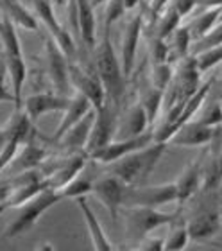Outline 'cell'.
Here are the masks:
<instances>
[{"label":"cell","mask_w":222,"mask_h":251,"mask_svg":"<svg viewBox=\"0 0 222 251\" xmlns=\"http://www.w3.org/2000/svg\"><path fill=\"white\" fill-rule=\"evenodd\" d=\"M212 142H215V144L222 149V124L217 126V133H215V136H213Z\"/></svg>","instance_id":"obj_45"},{"label":"cell","mask_w":222,"mask_h":251,"mask_svg":"<svg viewBox=\"0 0 222 251\" xmlns=\"http://www.w3.org/2000/svg\"><path fill=\"white\" fill-rule=\"evenodd\" d=\"M9 192H11V183H9V181H5V183L0 185V204L7 201V198H9Z\"/></svg>","instance_id":"obj_44"},{"label":"cell","mask_w":222,"mask_h":251,"mask_svg":"<svg viewBox=\"0 0 222 251\" xmlns=\"http://www.w3.org/2000/svg\"><path fill=\"white\" fill-rule=\"evenodd\" d=\"M70 83L79 94L88 97V100L93 104L95 110H99L108 99L104 84L100 81V77H99L95 67L90 70V68H83L70 61Z\"/></svg>","instance_id":"obj_12"},{"label":"cell","mask_w":222,"mask_h":251,"mask_svg":"<svg viewBox=\"0 0 222 251\" xmlns=\"http://www.w3.org/2000/svg\"><path fill=\"white\" fill-rule=\"evenodd\" d=\"M7 142H9V129H7V126H4V127H0V152L5 149Z\"/></svg>","instance_id":"obj_43"},{"label":"cell","mask_w":222,"mask_h":251,"mask_svg":"<svg viewBox=\"0 0 222 251\" xmlns=\"http://www.w3.org/2000/svg\"><path fill=\"white\" fill-rule=\"evenodd\" d=\"M202 160H204V154L199 158H196L194 162H190L186 165L181 174L176 179V187H177V204L179 208L185 203H188L190 199H194L197 196V192L201 190L202 187Z\"/></svg>","instance_id":"obj_17"},{"label":"cell","mask_w":222,"mask_h":251,"mask_svg":"<svg viewBox=\"0 0 222 251\" xmlns=\"http://www.w3.org/2000/svg\"><path fill=\"white\" fill-rule=\"evenodd\" d=\"M93 122H95V110H92L84 119H81L77 124L72 126V127L57 140L59 146H61L65 151H70V152L84 151V147L88 144L90 133H92Z\"/></svg>","instance_id":"obj_21"},{"label":"cell","mask_w":222,"mask_h":251,"mask_svg":"<svg viewBox=\"0 0 222 251\" xmlns=\"http://www.w3.org/2000/svg\"><path fill=\"white\" fill-rule=\"evenodd\" d=\"M169 4L179 13L181 18H186L194 13V9H197V0H171Z\"/></svg>","instance_id":"obj_39"},{"label":"cell","mask_w":222,"mask_h":251,"mask_svg":"<svg viewBox=\"0 0 222 251\" xmlns=\"http://www.w3.org/2000/svg\"><path fill=\"white\" fill-rule=\"evenodd\" d=\"M221 221H222V206H221Z\"/></svg>","instance_id":"obj_49"},{"label":"cell","mask_w":222,"mask_h":251,"mask_svg":"<svg viewBox=\"0 0 222 251\" xmlns=\"http://www.w3.org/2000/svg\"><path fill=\"white\" fill-rule=\"evenodd\" d=\"M197 121H201L206 126H217L222 124V104L221 99L215 100H204V104L201 106V110L197 111Z\"/></svg>","instance_id":"obj_34"},{"label":"cell","mask_w":222,"mask_h":251,"mask_svg":"<svg viewBox=\"0 0 222 251\" xmlns=\"http://www.w3.org/2000/svg\"><path fill=\"white\" fill-rule=\"evenodd\" d=\"M172 75H174V70H172L171 63H154L152 72H150V83L154 84L156 88H161L167 92L172 81Z\"/></svg>","instance_id":"obj_37"},{"label":"cell","mask_w":222,"mask_h":251,"mask_svg":"<svg viewBox=\"0 0 222 251\" xmlns=\"http://www.w3.org/2000/svg\"><path fill=\"white\" fill-rule=\"evenodd\" d=\"M92 110H95V108H93V104L88 100V97H84L83 94L77 92V95L70 97V104L67 106V110L63 111V119L59 122V126H57V129L54 131L52 138L57 142L72 126H75L81 119H84Z\"/></svg>","instance_id":"obj_20"},{"label":"cell","mask_w":222,"mask_h":251,"mask_svg":"<svg viewBox=\"0 0 222 251\" xmlns=\"http://www.w3.org/2000/svg\"><path fill=\"white\" fill-rule=\"evenodd\" d=\"M215 133H217V127H213V126L202 124L197 119L196 121H188L172 135V138L169 140V146H179V147L206 146V144H212Z\"/></svg>","instance_id":"obj_16"},{"label":"cell","mask_w":222,"mask_h":251,"mask_svg":"<svg viewBox=\"0 0 222 251\" xmlns=\"http://www.w3.org/2000/svg\"><path fill=\"white\" fill-rule=\"evenodd\" d=\"M0 42H2V49H4V56L24 54L22 52L20 38H18V32H16V25L4 13H0Z\"/></svg>","instance_id":"obj_31"},{"label":"cell","mask_w":222,"mask_h":251,"mask_svg":"<svg viewBox=\"0 0 222 251\" xmlns=\"http://www.w3.org/2000/svg\"><path fill=\"white\" fill-rule=\"evenodd\" d=\"M221 18H222V7H217V9H202L201 13L188 24L192 40L196 42V40L204 36L208 31H212L213 27H215V24H217Z\"/></svg>","instance_id":"obj_30"},{"label":"cell","mask_w":222,"mask_h":251,"mask_svg":"<svg viewBox=\"0 0 222 251\" xmlns=\"http://www.w3.org/2000/svg\"><path fill=\"white\" fill-rule=\"evenodd\" d=\"M192 34L188 25H179L171 36L167 38V45H169V63H177L179 59L186 58L190 54L192 49Z\"/></svg>","instance_id":"obj_27"},{"label":"cell","mask_w":222,"mask_h":251,"mask_svg":"<svg viewBox=\"0 0 222 251\" xmlns=\"http://www.w3.org/2000/svg\"><path fill=\"white\" fill-rule=\"evenodd\" d=\"M9 183H11V192L7 201H5L9 208H18L20 204L25 203L27 199H31L32 196H36L38 192H42L43 188L49 187L45 174L38 173L36 169L24 171V173L18 174Z\"/></svg>","instance_id":"obj_13"},{"label":"cell","mask_w":222,"mask_h":251,"mask_svg":"<svg viewBox=\"0 0 222 251\" xmlns=\"http://www.w3.org/2000/svg\"><path fill=\"white\" fill-rule=\"evenodd\" d=\"M177 203V187L176 181L161 185H125L124 190V206H150L160 208L163 204Z\"/></svg>","instance_id":"obj_6"},{"label":"cell","mask_w":222,"mask_h":251,"mask_svg":"<svg viewBox=\"0 0 222 251\" xmlns=\"http://www.w3.org/2000/svg\"><path fill=\"white\" fill-rule=\"evenodd\" d=\"M181 18L179 13H177L171 4L167 5L165 9L161 11L160 15L156 16V27H154V38H160V40H167L172 32L176 31L177 27L181 25Z\"/></svg>","instance_id":"obj_32"},{"label":"cell","mask_w":222,"mask_h":251,"mask_svg":"<svg viewBox=\"0 0 222 251\" xmlns=\"http://www.w3.org/2000/svg\"><path fill=\"white\" fill-rule=\"evenodd\" d=\"M50 2H52L54 5H63V4H67L68 0H50Z\"/></svg>","instance_id":"obj_47"},{"label":"cell","mask_w":222,"mask_h":251,"mask_svg":"<svg viewBox=\"0 0 222 251\" xmlns=\"http://www.w3.org/2000/svg\"><path fill=\"white\" fill-rule=\"evenodd\" d=\"M140 104L144 106L145 111H147V117H149L150 126L154 124L158 115H160L161 108H163V102H165V90L156 88L154 84L150 83L149 86L140 90Z\"/></svg>","instance_id":"obj_29"},{"label":"cell","mask_w":222,"mask_h":251,"mask_svg":"<svg viewBox=\"0 0 222 251\" xmlns=\"http://www.w3.org/2000/svg\"><path fill=\"white\" fill-rule=\"evenodd\" d=\"M0 102H13L15 104L13 90L7 88V70H5V65L0 67Z\"/></svg>","instance_id":"obj_38"},{"label":"cell","mask_w":222,"mask_h":251,"mask_svg":"<svg viewBox=\"0 0 222 251\" xmlns=\"http://www.w3.org/2000/svg\"><path fill=\"white\" fill-rule=\"evenodd\" d=\"M221 104H222V99H221Z\"/></svg>","instance_id":"obj_50"},{"label":"cell","mask_w":222,"mask_h":251,"mask_svg":"<svg viewBox=\"0 0 222 251\" xmlns=\"http://www.w3.org/2000/svg\"><path fill=\"white\" fill-rule=\"evenodd\" d=\"M136 250L161 251V250H165V239H161V237H145V239L140 241V244L136 246Z\"/></svg>","instance_id":"obj_40"},{"label":"cell","mask_w":222,"mask_h":251,"mask_svg":"<svg viewBox=\"0 0 222 251\" xmlns=\"http://www.w3.org/2000/svg\"><path fill=\"white\" fill-rule=\"evenodd\" d=\"M127 13L125 9V0H108L106 2V9H104V20H102V31L109 32L111 25L122 18Z\"/></svg>","instance_id":"obj_36"},{"label":"cell","mask_w":222,"mask_h":251,"mask_svg":"<svg viewBox=\"0 0 222 251\" xmlns=\"http://www.w3.org/2000/svg\"><path fill=\"white\" fill-rule=\"evenodd\" d=\"M7 208H9V206H7V203H2V204H0V214H2L4 210H7Z\"/></svg>","instance_id":"obj_48"},{"label":"cell","mask_w":222,"mask_h":251,"mask_svg":"<svg viewBox=\"0 0 222 251\" xmlns=\"http://www.w3.org/2000/svg\"><path fill=\"white\" fill-rule=\"evenodd\" d=\"M90 165L86 163L84 169L81 173L75 176L74 179H70L67 185L63 188H59V192H61L63 199H68V198H83V196H88L92 194L93 190V183H95V179H97V174L93 173L92 169H88Z\"/></svg>","instance_id":"obj_26"},{"label":"cell","mask_w":222,"mask_h":251,"mask_svg":"<svg viewBox=\"0 0 222 251\" xmlns=\"http://www.w3.org/2000/svg\"><path fill=\"white\" fill-rule=\"evenodd\" d=\"M199 9H217L222 7V0H197Z\"/></svg>","instance_id":"obj_42"},{"label":"cell","mask_w":222,"mask_h":251,"mask_svg":"<svg viewBox=\"0 0 222 251\" xmlns=\"http://www.w3.org/2000/svg\"><path fill=\"white\" fill-rule=\"evenodd\" d=\"M90 4H92V7L95 9V7H99V5H106V2L108 0H88Z\"/></svg>","instance_id":"obj_46"},{"label":"cell","mask_w":222,"mask_h":251,"mask_svg":"<svg viewBox=\"0 0 222 251\" xmlns=\"http://www.w3.org/2000/svg\"><path fill=\"white\" fill-rule=\"evenodd\" d=\"M29 2H31V0H29Z\"/></svg>","instance_id":"obj_51"},{"label":"cell","mask_w":222,"mask_h":251,"mask_svg":"<svg viewBox=\"0 0 222 251\" xmlns=\"http://www.w3.org/2000/svg\"><path fill=\"white\" fill-rule=\"evenodd\" d=\"M77 204H79V208H81V214H83V217H84V225H86V228H88V231H90V239H92L93 250H97V251L115 250V246L108 239L104 228L100 226L99 217L95 215V212L92 210L88 201H86V196L77 198Z\"/></svg>","instance_id":"obj_22"},{"label":"cell","mask_w":222,"mask_h":251,"mask_svg":"<svg viewBox=\"0 0 222 251\" xmlns=\"http://www.w3.org/2000/svg\"><path fill=\"white\" fill-rule=\"evenodd\" d=\"M213 144L212 154L202 160V187L201 190H208V192H217L219 187L222 185V149Z\"/></svg>","instance_id":"obj_24"},{"label":"cell","mask_w":222,"mask_h":251,"mask_svg":"<svg viewBox=\"0 0 222 251\" xmlns=\"http://www.w3.org/2000/svg\"><path fill=\"white\" fill-rule=\"evenodd\" d=\"M167 147H169V142H150L144 149L125 154L117 162H111L108 173L115 174L125 185L142 183L152 174Z\"/></svg>","instance_id":"obj_2"},{"label":"cell","mask_w":222,"mask_h":251,"mask_svg":"<svg viewBox=\"0 0 222 251\" xmlns=\"http://www.w3.org/2000/svg\"><path fill=\"white\" fill-rule=\"evenodd\" d=\"M43 158H45V149L40 147L38 144H34L32 140H29L24 144V149L18 151V154L15 156V160H13L9 167L20 169L22 173L31 171V169H38L42 165Z\"/></svg>","instance_id":"obj_28"},{"label":"cell","mask_w":222,"mask_h":251,"mask_svg":"<svg viewBox=\"0 0 222 251\" xmlns=\"http://www.w3.org/2000/svg\"><path fill=\"white\" fill-rule=\"evenodd\" d=\"M31 4L38 22H42L43 25L47 27V31L50 32L52 40L59 45V49L67 54V58L70 61L75 59V56H77L75 42H74L70 31L65 29L61 22L57 20L56 11H54V4H52L50 0H31Z\"/></svg>","instance_id":"obj_8"},{"label":"cell","mask_w":222,"mask_h":251,"mask_svg":"<svg viewBox=\"0 0 222 251\" xmlns=\"http://www.w3.org/2000/svg\"><path fill=\"white\" fill-rule=\"evenodd\" d=\"M169 2H171V0H150V15L156 18V16L160 15L161 11L169 5Z\"/></svg>","instance_id":"obj_41"},{"label":"cell","mask_w":222,"mask_h":251,"mask_svg":"<svg viewBox=\"0 0 222 251\" xmlns=\"http://www.w3.org/2000/svg\"><path fill=\"white\" fill-rule=\"evenodd\" d=\"M68 104H70V95L59 94V92L56 94L45 92V94L29 95L27 99H24L22 110L25 111L32 122H36L38 119H42L49 113H59V111L63 113Z\"/></svg>","instance_id":"obj_15"},{"label":"cell","mask_w":222,"mask_h":251,"mask_svg":"<svg viewBox=\"0 0 222 251\" xmlns=\"http://www.w3.org/2000/svg\"><path fill=\"white\" fill-rule=\"evenodd\" d=\"M181 219V208L176 212H163L150 206H131L125 212V233L131 241H142L156 228L172 225Z\"/></svg>","instance_id":"obj_5"},{"label":"cell","mask_w":222,"mask_h":251,"mask_svg":"<svg viewBox=\"0 0 222 251\" xmlns=\"http://www.w3.org/2000/svg\"><path fill=\"white\" fill-rule=\"evenodd\" d=\"M124 190L125 183L115 174L108 173L95 179L92 194L99 199V203L108 210L109 217L113 221L119 219V212L124 206Z\"/></svg>","instance_id":"obj_10"},{"label":"cell","mask_w":222,"mask_h":251,"mask_svg":"<svg viewBox=\"0 0 222 251\" xmlns=\"http://www.w3.org/2000/svg\"><path fill=\"white\" fill-rule=\"evenodd\" d=\"M150 126L147 111L140 100L133 102L129 106V110L125 113L124 121H119V131H117V138H127V136L142 135L147 131V127Z\"/></svg>","instance_id":"obj_23"},{"label":"cell","mask_w":222,"mask_h":251,"mask_svg":"<svg viewBox=\"0 0 222 251\" xmlns=\"http://www.w3.org/2000/svg\"><path fill=\"white\" fill-rule=\"evenodd\" d=\"M59 201H63V196L57 188H43L42 192H38L36 196H32L31 199H27L25 203L18 206L15 219L7 225L5 231L2 233V239H15V237L24 235L25 231L32 230L38 219Z\"/></svg>","instance_id":"obj_3"},{"label":"cell","mask_w":222,"mask_h":251,"mask_svg":"<svg viewBox=\"0 0 222 251\" xmlns=\"http://www.w3.org/2000/svg\"><path fill=\"white\" fill-rule=\"evenodd\" d=\"M142 27H144V16H142V13H134L129 20L125 22L124 31H122V45H120L119 58L127 79L131 77V74L134 70L140 36H142Z\"/></svg>","instance_id":"obj_14"},{"label":"cell","mask_w":222,"mask_h":251,"mask_svg":"<svg viewBox=\"0 0 222 251\" xmlns=\"http://www.w3.org/2000/svg\"><path fill=\"white\" fill-rule=\"evenodd\" d=\"M213 196H215V192H208V190L197 192V201L194 204V210L186 219V226H188L192 241H210L221 228V204Z\"/></svg>","instance_id":"obj_4"},{"label":"cell","mask_w":222,"mask_h":251,"mask_svg":"<svg viewBox=\"0 0 222 251\" xmlns=\"http://www.w3.org/2000/svg\"><path fill=\"white\" fill-rule=\"evenodd\" d=\"M92 56L93 67L102 81L108 99L113 100L119 108H122V102L125 99V90H127V77H125L120 58L115 52L113 43L109 40V32L102 31L100 42H97Z\"/></svg>","instance_id":"obj_1"},{"label":"cell","mask_w":222,"mask_h":251,"mask_svg":"<svg viewBox=\"0 0 222 251\" xmlns=\"http://www.w3.org/2000/svg\"><path fill=\"white\" fill-rule=\"evenodd\" d=\"M190 231L186 226V221L181 223V219H177L176 223H172V230L169 233V237L165 239V250L167 251H181L185 250L190 242Z\"/></svg>","instance_id":"obj_33"},{"label":"cell","mask_w":222,"mask_h":251,"mask_svg":"<svg viewBox=\"0 0 222 251\" xmlns=\"http://www.w3.org/2000/svg\"><path fill=\"white\" fill-rule=\"evenodd\" d=\"M45 63L49 77H50L56 92L68 95L70 86H72V83H70V59L67 58V54L63 52L52 38L45 40Z\"/></svg>","instance_id":"obj_11"},{"label":"cell","mask_w":222,"mask_h":251,"mask_svg":"<svg viewBox=\"0 0 222 251\" xmlns=\"http://www.w3.org/2000/svg\"><path fill=\"white\" fill-rule=\"evenodd\" d=\"M86 158H88L86 151H79V152H74L72 156H67L65 160H61L56 167L50 169V171L45 174V179H47V183H49V187H54V188H57V190L65 187L70 179L75 178V176L84 169V165L88 163Z\"/></svg>","instance_id":"obj_18"},{"label":"cell","mask_w":222,"mask_h":251,"mask_svg":"<svg viewBox=\"0 0 222 251\" xmlns=\"http://www.w3.org/2000/svg\"><path fill=\"white\" fill-rule=\"evenodd\" d=\"M194 58H196L197 70L202 75V74H206L208 70H212L213 67H217V65L222 63V45L201 50V52L194 54Z\"/></svg>","instance_id":"obj_35"},{"label":"cell","mask_w":222,"mask_h":251,"mask_svg":"<svg viewBox=\"0 0 222 251\" xmlns=\"http://www.w3.org/2000/svg\"><path fill=\"white\" fill-rule=\"evenodd\" d=\"M4 65L7 70V77L13 86V95H15V110H22L24 106V86L27 79V65L24 59V54H9L4 56Z\"/></svg>","instance_id":"obj_19"},{"label":"cell","mask_w":222,"mask_h":251,"mask_svg":"<svg viewBox=\"0 0 222 251\" xmlns=\"http://www.w3.org/2000/svg\"><path fill=\"white\" fill-rule=\"evenodd\" d=\"M0 9L13 20L16 27L27 31H38V18L22 0H0Z\"/></svg>","instance_id":"obj_25"},{"label":"cell","mask_w":222,"mask_h":251,"mask_svg":"<svg viewBox=\"0 0 222 251\" xmlns=\"http://www.w3.org/2000/svg\"><path fill=\"white\" fill-rule=\"evenodd\" d=\"M119 106L113 100L106 99L99 110H95V122H93L92 133H90L88 144L84 147L86 154L97 151L100 147L108 146L109 142L117 138L119 131Z\"/></svg>","instance_id":"obj_7"},{"label":"cell","mask_w":222,"mask_h":251,"mask_svg":"<svg viewBox=\"0 0 222 251\" xmlns=\"http://www.w3.org/2000/svg\"><path fill=\"white\" fill-rule=\"evenodd\" d=\"M150 142H154V131H145L142 135L111 140L108 146L90 152L88 158L95 160V163H100V165H109L111 162H117V160H120L125 154H131L134 151L144 149L145 146H149Z\"/></svg>","instance_id":"obj_9"}]
</instances>
